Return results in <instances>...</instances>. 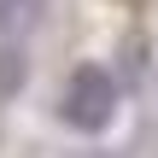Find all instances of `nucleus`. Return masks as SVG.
<instances>
[{"instance_id":"2","label":"nucleus","mask_w":158,"mask_h":158,"mask_svg":"<svg viewBox=\"0 0 158 158\" xmlns=\"http://www.w3.org/2000/svg\"><path fill=\"white\" fill-rule=\"evenodd\" d=\"M41 6H47V0H0V35H6V41L29 35V29L41 23Z\"/></svg>"},{"instance_id":"1","label":"nucleus","mask_w":158,"mask_h":158,"mask_svg":"<svg viewBox=\"0 0 158 158\" xmlns=\"http://www.w3.org/2000/svg\"><path fill=\"white\" fill-rule=\"evenodd\" d=\"M64 123L70 129H82V135H100L111 117H117V82H111V70H100V64H76L70 70V82H64Z\"/></svg>"},{"instance_id":"3","label":"nucleus","mask_w":158,"mask_h":158,"mask_svg":"<svg viewBox=\"0 0 158 158\" xmlns=\"http://www.w3.org/2000/svg\"><path fill=\"white\" fill-rule=\"evenodd\" d=\"M23 76H29V59H23L12 41H0V100H6V94H18V88H23Z\"/></svg>"}]
</instances>
